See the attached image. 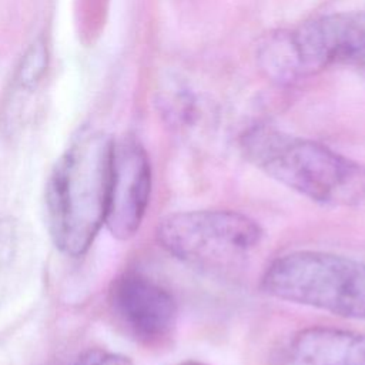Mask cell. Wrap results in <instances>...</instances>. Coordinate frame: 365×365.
I'll return each instance as SVG.
<instances>
[{"mask_svg": "<svg viewBox=\"0 0 365 365\" xmlns=\"http://www.w3.org/2000/svg\"><path fill=\"white\" fill-rule=\"evenodd\" d=\"M113 140L87 134L56 163L46 185L47 224L54 245L83 255L106 221Z\"/></svg>", "mask_w": 365, "mask_h": 365, "instance_id": "cell-1", "label": "cell"}, {"mask_svg": "<svg viewBox=\"0 0 365 365\" xmlns=\"http://www.w3.org/2000/svg\"><path fill=\"white\" fill-rule=\"evenodd\" d=\"M241 147L257 168L312 201L349 202L364 190L359 165L317 141L255 127L244 134Z\"/></svg>", "mask_w": 365, "mask_h": 365, "instance_id": "cell-2", "label": "cell"}, {"mask_svg": "<svg viewBox=\"0 0 365 365\" xmlns=\"http://www.w3.org/2000/svg\"><path fill=\"white\" fill-rule=\"evenodd\" d=\"M261 288L282 301L365 321V264L349 257L291 251L267 267Z\"/></svg>", "mask_w": 365, "mask_h": 365, "instance_id": "cell-3", "label": "cell"}, {"mask_svg": "<svg viewBox=\"0 0 365 365\" xmlns=\"http://www.w3.org/2000/svg\"><path fill=\"white\" fill-rule=\"evenodd\" d=\"M251 217L232 210L173 212L157 225V241L173 257L198 268H225L240 262L262 240Z\"/></svg>", "mask_w": 365, "mask_h": 365, "instance_id": "cell-4", "label": "cell"}, {"mask_svg": "<svg viewBox=\"0 0 365 365\" xmlns=\"http://www.w3.org/2000/svg\"><path fill=\"white\" fill-rule=\"evenodd\" d=\"M261 58L269 74L291 80L336 63H365V16L334 14L271 37Z\"/></svg>", "mask_w": 365, "mask_h": 365, "instance_id": "cell-5", "label": "cell"}, {"mask_svg": "<svg viewBox=\"0 0 365 365\" xmlns=\"http://www.w3.org/2000/svg\"><path fill=\"white\" fill-rule=\"evenodd\" d=\"M151 165L138 141L130 137L114 141L106 221L118 240L131 238L140 228L151 195Z\"/></svg>", "mask_w": 365, "mask_h": 365, "instance_id": "cell-6", "label": "cell"}, {"mask_svg": "<svg viewBox=\"0 0 365 365\" xmlns=\"http://www.w3.org/2000/svg\"><path fill=\"white\" fill-rule=\"evenodd\" d=\"M110 305L125 331L144 344L167 338L177 321V302L157 281L135 271L121 274L110 289Z\"/></svg>", "mask_w": 365, "mask_h": 365, "instance_id": "cell-7", "label": "cell"}, {"mask_svg": "<svg viewBox=\"0 0 365 365\" xmlns=\"http://www.w3.org/2000/svg\"><path fill=\"white\" fill-rule=\"evenodd\" d=\"M275 365H365V334L311 327L292 334L277 351Z\"/></svg>", "mask_w": 365, "mask_h": 365, "instance_id": "cell-8", "label": "cell"}, {"mask_svg": "<svg viewBox=\"0 0 365 365\" xmlns=\"http://www.w3.org/2000/svg\"><path fill=\"white\" fill-rule=\"evenodd\" d=\"M23 245L20 221L14 217L0 218V305L4 301L19 267Z\"/></svg>", "mask_w": 365, "mask_h": 365, "instance_id": "cell-9", "label": "cell"}, {"mask_svg": "<svg viewBox=\"0 0 365 365\" xmlns=\"http://www.w3.org/2000/svg\"><path fill=\"white\" fill-rule=\"evenodd\" d=\"M47 47L43 40L34 41L21 57L20 66L14 76V86L19 90H31L38 84L47 70Z\"/></svg>", "mask_w": 365, "mask_h": 365, "instance_id": "cell-10", "label": "cell"}, {"mask_svg": "<svg viewBox=\"0 0 365 365\" xmlns=\"http://www.w3.org/2000/svg\"><path fill=\"white\" fill-rule=\"evenodd\" d=\"M76 365H133V362L128 356L97 348L81 354Z\"/></svg>", "mask_w": 365, "mask_h": 365, "instance_id": "cell-11", "label": "cell"}, {"mask_svg": "<svg viewBox=\"0 0 365 365\" xmlns=\"http://www.w3.org/2000/svg\"><path fill=\"white\" fill-rule=\"evenodd\" d=\"M178 365H208V364H204V362H200V361H192V359H190V361H184V362L178 364Z\"/></svg>", "mask_w": 365, "mask_h": 365, "instance_id": "cell-12", "label": "cell"}]
</instances>
